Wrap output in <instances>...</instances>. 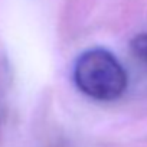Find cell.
Instances as JSON below:
<instances>
[{"instance_id": "1", "label": "cell", "mask_w": 147, "mask_h": 147, "mask_svg": "<svg viewBox=\"0 0 147 147\" xmlns=\"http://www.w3.org/2000/svg\"><path fill=\"white\" fill-rule=\"evenodd\" d=\"M74 81L81 92L98 101H114L127 90V74L123 65L104 48L88 49L78 56Z\"/></svg>"}, {"instance_id": "2", "label": "cell", "mask_w": 147, "mask_h": 147, "mask_svg": "<svg viewBox=\"0 0 147 147\" xmlns=\"http://www.w3.org/2000/svg\"><path fill=\"white\" fill-rule=\"evenodd\" d=\"M130 49L136 58L147 63V33L136 35L130 42Z\"/></svg>"}]
</instances>
